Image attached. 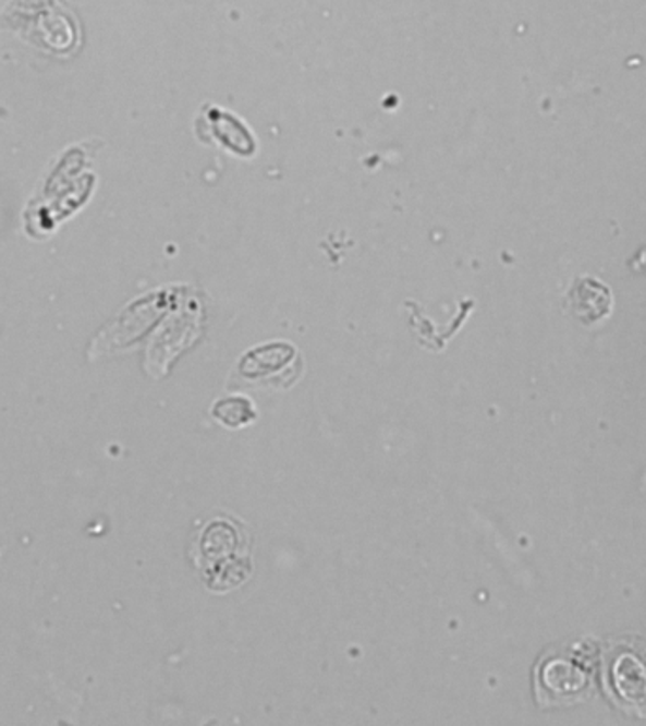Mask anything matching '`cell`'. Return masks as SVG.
<instances>
[{
  "mask_svg": "<svg viewBox=\"0 0 646 726\" xmlns=\"http://www.w3.org/2000/svg\"><path fill=\"white\" fill-rule=\"evenodd\" d=\"M592 651H548L539 658L533 671L535 697L540 707L571 704L586 697L594 676Z\"/></svg>",
  "mask_w": 646,
  "mask_h": 726,
  "instance_id": "cell-2",
  "label": "cell"
},
{
  "mask_svg": "<svg viewBox=\"0 0 646 726\" xmlns=\"http://www.w3.org/2000/svg\"><path fill=\"white\" fill-rule=\"evenodd\" d=\"M205 123L208 125V133L216 138V143L226 146L229 152L248 157L256 150L254 136L236 116L223 112L220 108H208Z\"/></svg>",
  "mask_w": 646,
  "mask_h": 726,
  "instance_id": "cell-5",
  "label": "cell"
},
{
  "mask_svg": "<svg viewBox=\"0 0 646 726\" xmlns=\"http://www.w3.org/2000/svg\"><path fill=\"white\" fill-rule=\"evenodd\" d=\"M212 413L218 421L229 427L244 426L256 416L254 407L244 398L221 399L220 403L214 406Z\"/></svg>",
  "mask_w": 646,
  "mask_h": 726,
  "instance_id": "cell-7",
  "label": "cell"
},
{
  "mask_svg": "<svg viewBox=\"0 0 646 726\" xmlns=\"http://www.w3.org/2000/svg\"><path fill=\"white\" fill-rule=\"evenodd\" d=\"M569 306L583 324H596L611 314V290L596 278H581L569 293Z\"/></svg>",
  "mask_w": 646,
  "mask_h": 726,
  "instance_id": "cell-4",
  "label": "cell"
},
{
  "mask_svg": "<svg viewBox=\"0 0 646 726\" xmlns=\"http://www.w3.org/2000/svg\"><path fill=\"white\" fill-rule=\"evenodd\" d=\"M0 29L53 58H72L82 48V23L69 0H8Z\"/></svg>",
  "mask_w": 646,
  "mask_h": 726,
  "instance_id": "cell-1",
  "label": "cell"
},
{
  "mask_svg": "<svg viewBox=\"0 0 646 726\" xmlns=\"http://www.w3.org/2000/svg\"><path fill=\"white\" fill-rule=\"evenodd\" d=\"M604 681L618 707L646 719V641H612L604 655Z\"/></svg>",
  "mask_w": 646,
  "mask_h": 726,
  "instance_id": "cell-3",
  "label": "cell"
},
{
  "mask_svg": "<svg viewBox=\"0 0 646 726\" xmlns=\"http://www.w3.org/2000/svg\"><path fill=\"white\" fill-rule=\"evenodd\" d=\"M295 350L290 344H267L249 352L241 363L244 377H264L265 371L278 370L292 360Z\"/></svg>",
  "mask_w": 646,
  "mask_h": 726,
  "instance_id": "cell-6",
  "label": "cell"
}]
</instances>
